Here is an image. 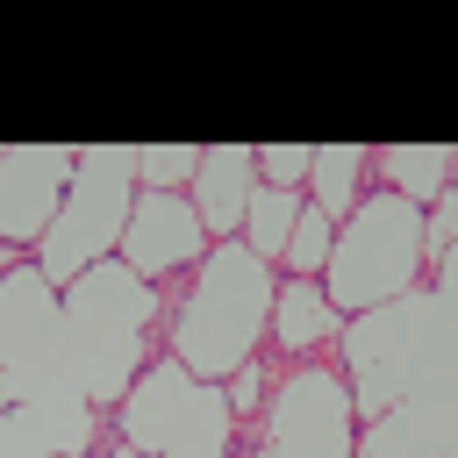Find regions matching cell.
<instances>
[{
	"instance_id": "cell-1",
	"label": "cell",
	"mask_w": 458,
	"mask_h": 458,
	"mask_svg": "<svg viewBox=\"0 0 458 458\" xmlns=\"http://www.w3.org/2000/svg\"><path fill=\"white\" fill-rule=\"evenodd\" d=\"M57 315H64V336H57L50 394L93 401L100 415H114L136 372L165 351V286L136 279L122 258H100L57 293Z\"/></svg>"
},
{
	"instance_id": "cell-2",
	"label": "cell",
	"mask_w": 458,
	"mask_h": 458,
	"mask_svg": "<svg viewBox=\"0 0 458 458\" xmlns=\"http://www.w3.org/2000/svg\"><path fill=\"white\" fill-rule=\"evenodd\" d=\"M329 351H336L329 365L351 386V415L372 422L379 408L408 401L422 379L458 372V279H422L401 301L344 315Z\"/></svg>"
},
{
	"instance_id": "cell-3",
	"label": "cell",
	"mask_w": 458,
	"mask_h": 458,
	"mask_svg": "<svg viewBox=\"0 0 458 458\" xmlns=\"http://www.w3.org/2000/svg\"><path fill=\"white\" fill-rule=\"evenodd\" d=\"M272 293H279V265H265L243 236L208 243V258L165 286V351L193 372V379H229L243 358L265 351V322H272Z\"/></svg>"
},
{
	"instance_id": "cell-4",
	"label": "cell",
	"mask_w": 458,
	"mask_h": 458,
	"mask_svg": "<svg viewBox=\"0 0 458 458\" xmlns=\"http://www.w3.org/2000/svg\"><path fill=\"white\" fill-rule=\"evenodd\" d=\"M315 286L329 293L336 315H358V308H379L422 286V208H408L386 186H365V200L336 222L329 265Z\"/></svg>"
},
{
	"instance_id": "cell-5",
	"label": "cell",
	"mask_w": 458,
	"mask_h": 458,
	"mask_svg": "<svg viewBox=\"0 0 458 458\" xmlns=\"http://www.w3.org/2000/svg\"><path fill=\"white\" fill-rule=\"evenodd\" d=\"M107 437L136 444L143 458H236V415L215 379H193L172 351H157L136 386L114 401Z\"/></svg>"
},
{
	"instance_id": "cell-6",
	"label": "cell",
	"mask_w": 458,
	"mask_h": 458,
	"mask_svg": "<svg viewBox=\"0 0 458 458\" xmlns=\"http://www.w3.org/2000/svg\"><path fill=\"white\" fill-rule=\"evenodd\" d=\"M129 200H136V179L107 157V143H79L64 208H57V222L43 229V243L29 250L57 293H64L86 265L114 258V243H122V229H129Z\"/></svg>"
},
{
	"instance_id": "cell-7",
	"label": "cell",
	"mask_w": 458,
	"mask_h": 458,
	"mask_svg": "<svg viewBox=\"0 0 458 458\" xmlns=\"http://www.w3.org/2000/svg\"><path fill=\"white\" fill-rule=\"evenodd\" d=\"M351 444H358V415L329 358H293L286 372H272V394L258 408L265 458H351Z\"/></svg>"
},
{
	"instance_id": "cell-8",
	"label": "cell",
	"mask_w": 458,
	"mask_h": 458,
	"mask_svg": "<svg viewBox=\"0 0 458 458\" xmlns=\"http://www.w3.org/2000/svg\"><path fill=\"white\" fill-rule=\"evenodd\" d=\"M57 286L43 279L36 258H14L0 272V386L7 401H43L50 394V365H57Z\"/></svg>"
},
{
	"instance_id": "cell-9",
	"label": "cell",
	"mask_w": 458,
	"mask_h": 458,
	"mask_svg": "<svg viewBox=\"0 0 458 458\" xmlns=\"http://www.w3.org/2000/svg\"><path fill=\"white\" fill-rule=\"evenodd\" d=\"M79 143H0V243L36 250L64 208Z\"/></svg>"
},
{
	"instance_id": "cell-10",
	"label": "cell",
	"mask_w": 458,
	"mask_h": 458,
	"mask_svg": "<svg viewBox=\"0 0 458 458\" xmlns=\"http://www.w3.org/2000/svg\"><path fill=\"white\" fill-rule=\"evenodd\" d=\"M114 258H122L136 279L172 286V279H186V272L208 258V229H200V215H193L186 193H150V186H136L129 229H122Z\"/></svg>"
},
{
	"instance_id": "cell-11",
	"label": "cell",
	"mask_w": 458,
	"mask_h": 458,
	"mask_svg": "<svg viewBox=\"0 0 458 458\" xmlns=\"http://www.w3.org/2000/svg\"><path fill=\"white\" fill-rule=\"evenodd\" d=\"M351 458H458V372H437L408 401L358 422Z\"/></svg>"
},
{
	"instance_id": "cell-12",
	"label": "cell",
	"mask_w": 458,
	"mask_h": 458,
	"mask_svg": "<svg viewBox=\"0 0 458 458\" xmlns=\"http://www.w3.org/2000/svg\"><path fill=\"white\" fill-rule=\"evenodd\" d=\"M107 444V415L93 401H14L0 408V458H93Z\"/></svg>"
},
{
	"instance_id": "cell-13",
	"label": "cell",
	"mask_w": 458,
	"mask_h": 458,
	"mask_svg": "<svg viewBox=\"0 0 458 458\" xmlns=\"http://www.w3.org/2000/svg\"><path fill=\"white\" fill-rule=\"evenodd\" d=\"M250 186H258V150H250V143H208V150H200V172L186 179V200H193L208 243H222V236L243 229Z\"/></svg>"
},
{
	"instance_id": "cell-14",
	"label": "cell",
	"mask_w": 458,
	"mask_h": 458,
	"mask_svg": "<svg viewBox=\"0 0 458 458\" xmlns=\"http://www.w3.org/2000/svg\"><path fill=\"white\" fill-rule=\"evenodd\" d=\"M336 329H344V315L329 308V293L315 286V279H286L279 272V293H272V322H265V351L272 358H322L329 344H336Z\"/></svg>"
},
{
	"instance_id": "cell-15",
	"label": "cell",
	"mask_w": 458,
	"mask_h": 458,
	"mask_svg": "<svg viewBox=\"0 0 458 458\" xmlns=\"http://www.w3.org/2000/svg\"><path fill=\"white\" fill-rule=\"evenodd\" d=\"M451 172H458L451 143H386V150H372V186L401 193L408 208H429L437 193H451Z\"/></svg>"
},
{
	"instance_id": "cell-16",
	"label": "cell",
	"mask_w": 458,
	"mask_h": 458,
	"mask_svg": "<svg viewBox=\"0 0 458 458\" xmlns=\"http://www.w3.org/2000/svg\"><path fill=\"white\" fill-rule=\"evenodd\" d=\"M372 186V150L365 143H315V165H308V208H322L329 222H344Z\"/></svg>"
},
{
	"instance_id": "cell-17",
	"label": "cell",
	"mask_w": 458,
	"mask_h": 458,
	"mask_svg": "<svg viewBox=\"0 0 458 458\" xmlns=\"http://www.w3.org/2000/svg\"><path fill=\"white\" fill-rule=\"evenodd\" d=\"M107 157L150 193H186V179L200 172V143H107Z\"/></svg>"
},
{
	"instance_id": "cell-18",
	"label": "cell",
	"mask_w": 458,
	"mask_h": 458,
	"mask_svg": "<svg viewBox=\"0 0 458 458\" xmlns=\"http://www.w3.org/2000/svg\"><path fill=\"white\" fill-rule=\"evenodd\" d=\"M301 200L308 193H286V186H250V208H243V243L265 258V265H279V250H286V236H293V222H301Z\"/></svg>"
},
{
	"instance_id": "cell-19",
	"label": "cell",
	"mask_w": 458,
	"mask_h": 458,
	"mask_svg": "<svg viewBox=\"0 0 458 458\" xmlns=\"http://www.w3.org/2000/svg\"><path fill=\"white\" fill-rule=\"evenodd\" d=\"M329 236H336V222H329L322 208L301 200V222H293V236H286V250H279V272H286V279H322V265H329Z\"/></svg>"
},
{
	"instance_id": "cell-20",
	"label": "cell",
	"mask_w": 458,
	"mask_h": 458,
	"mask_svg": "<svg viewBox=\"0 0 458 458\" xmlns=\"http://www.w3.org/2000/svg\"><path fill=\"white\" fill-rule=\"evenodd\" d=\"M272 372H279V358L258 351V358H243V365L222 379V401H229L236 422H258V408H265V394H272Z\"/></svg>"
},
{
	"instance_id": "cell-21",
	"label": "cell",
	"mask_w": 458,
	"mask_h": 458,
	"mask_svg": "<svg viewBox=\"0 0 458 458\" xmlns=\"http://www.w3.org/2000/svg\"><path fill=\"white\" fill-rule=\"evenodd\" d=\"M308 165H315V143H265V150H258V186L301 193V186H308Z\"/></svg>"
},
{
	"instance_id": "cell-22",
	"label": "cell",
	"mask_w": 458,
	"mask_h": 458,
	"mask_svg": "<svg viewBox=\"0 0 458 458\" xmlns=\"http://www.w3.org/2000/svg\"><path fill=\"white\" fill-rule=\"evenodd\" d=\"M100 458H143V451H136V444H122V437H107V444H100Z\"/></svg>"
},
{
	"instance_id": "cell-23",
	"label": "cell",
	"mask_w": 458,
	"mask_h": 458,
	"mask_svg": "<svg viewBox=\"0 0 458 458\" xmlns=\"http://www.w3.org/2000/svg\"><path fill=\"white\" fill-rule=\"evenodd\" d=\"M236 458H265V451H258V444H243V451H236Z\"/></svg>"
},
{
	"instance_id": "cell-24",
	"label": "cell",
	"mask_w": 458,
	"mask_h": 458,
	"mask_svg": "<svg viewBox=\"0 0 458 458\" xmlns=\"http://www.w3.org/2000/svg\"><path fill=\"white\" fill-rule=\"evenodd\" d=\"M0 408H14V401H7V386H0Z\"/></svg>"
},
{
	"instance_id": "cell-25",
	"label": "cell",
	"mask_w": 458,
	"mask_h": 458,
	"mask_svg": "<svg viewBox=\"0 0 458 458\" xmlns=\"http://www.w3.org/2000/svg\"><path fill=\"white\" fill-rule=\"evenodd\" d=\"M93 458H100V451H93Z\"/></svg>"
}]
</instances>
